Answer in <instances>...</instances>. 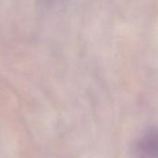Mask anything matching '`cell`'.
Listing matches in <instances>:
<instances>
[{
	"label": "cell",
	"mask_w": 158,
	"mask_h": 158,
	"mask_svg": "<svg viewBox=\"0 0 158 158\" xmlns=\"http://www.w3.org/2000/svg\"><path fill=\"white\" fill-rule=\"evenodd\" d=\"M139 150L143 157H158V131L153 130L145 133L139 142Z\"/></svg>",
	"instance_id": "cell-1"
},
{
	"label": "cell",
	"mask_w": 158,
	"mask_h": 158,
	"mask_svg": "<svg viewBox=\"0 0 158 158\" xmlns=\"http://www.w3.org/2000/svg\"><path fill=\"white\" fill-rule=\"evenodd\" d=\"M143 158H148V157H143Z\"/></svg>",
	"instance_id": "cell-2"
}]
</instances>
